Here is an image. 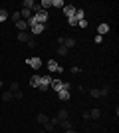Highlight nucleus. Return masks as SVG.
Instances as JSON below:
<instances>
[{"label":"nucleus","instance_id":"nucleus-7","mask_svg":"<svg viewBox=\"0 0 119 133\" xmlns=\"http://www.w3.org/2000/svg\"><path fill=\"white\" fill-rule=\"evenodd\" d=\"M30 28H32V34H42L46 24H34V26H30Z\"/></svg>","mask_w":119,"mask_h":133},{"label":"nucleus","instance_id":"nucleus-3","mask_svg":"<svg viewBox=\"0 0 119 133\" xmlns=\"http://www.w3.org/2000/svg\"><path fill=\"white\" fill-rule=\"evenodd\" d=\"M48 70H50V72H64V68L58 66L56 60H50V62H48Z\"/></svg>","mask_w":119,"mask_h":133},{"label":"nucleus","instance_id":"nucleus-34","mask_svg":"<svg viewBox=\"0 0 119 133\" xmlns=\"http://www.w3.org/2000/svg\"><path fill=\"white\" fill-rule=\"evenodd\" d=\"M66 133H75V131H74V129H66Z\"/></svg>","mask_w":119,"mask_h":133},{"label":"nucleus","instance_id":"nucleus-35","mask_svg":"<svg viewBox=\"0 0 119 133\" xmlns=\"http://www.w3.org/2000/svg\"><path fill=\"white\" fill-rule=\"evenodd\" d=\"M0 89H4V83H2V82H0Z\"/></svg>","mask_w":119,"mask_h":133},{"label":"nucleus","instance_id":"nucleus-9","mask_svg":"<svg viewBox=\"0 0 119 133\" xmlns=\"http://www.w3.org/2000/svg\"><path fill=\"white\" fill-rule=\"evenodd\" d=\"M78 44L74 38H64V48H74V46Z\"/></svg>","mask_w":119,"mask_h":133},{"label":"nucleus","instance_id":"nucleus-18","mask_svg":"<svg viewBox=\"0 0 119 133\" xmlns=\"http://www.w3.org/2000/svg\"><path fill=\"white\" fill-rule=\"evenodd\" d=\"M36 121H38V123H42V125H44V123L48 121V115H44V113H38V117H36Z\"/></svg>","mask_w":119,"mask_h":133},{"label":"nucleus","instance_id":"nucleus-24","mask_svg":"<svg viewBox=\"0 0 119 133\" xmlns=\"http://www.w3.org/2000/svg\"><path fill=\"white\" fill-rule=\"evenodd\" d=\"M6 18H8V12H6L4 8H2V10H0V22H4Z\"/></svg>","mask_w":119,"mask_h":133},{"label":"nucleus","instance_id":"nucleus-16","mask_svg":"<svg viewBox=\"0 0 119 133\" xmlns=\"http://www.w3.org/2000/svg\"><path fill=\"white\" fill-rule=\"evenodd\" d=\"M99 115H101V111H99V109H91L89 111V119H99Z\"/></svg>","mask_w":119,"mask_h":133},{"label":"nucleus","instance_id":"nucleus-15","mask_svg":"<svg viewBox=\"0 0 119 133\" xmlns=\"http://www.w3.org/2000/svg\"><path fill=\"white\" fill-rule=\"evenodd\" d=\"M58 119H60V121H66V119H68V111L66 109H60V113H58Z\"/></svg>","mask_w":119,"mask_h":133},{"label":"nucleus","instance_id":"nucleus-19","mask_svg":"<svg viewBox=\"0 0 119 133\" xmlns=\"http://www.w3.org/2000/svg\"><path fill=\"white\" fill-rule=\"evenodd\" d=\"M2 99H4V101H12V99H14V95H12V91H4V95H2Z\"/></svg>","mask_w":119,"mask_h":133},{"label":"nucleus","instance_id":"nucleus-30","mask_svg":"<svg viewBox=\"0 0 119 133\" xmlns=\"http://www.w3.org/2000/svg\"><path fill=\"white\" fill-rule=\"evenodd\" d=\"M68 22H69V26H78V20H75L74 16H72V18H68Z\"/></svg>","mask_w":119,"mask_h":133},{"label":"nucleus","instance_id":"nucleus-23","mask_svg":"<svg viewBox=\"0 0 119 133\" xmlns=\"http://www.w3.org/2000/svg\"><path fill=\"white\" fill-rule=\"evenodd\" d=\"M54 6H56V8H64L66 4H64L62 0H54V2H52V8H54Z\"/></svg>","mask_w":119,"mask_h":133},{"label":"nucleus","instance_id":"nucleus-13","mask_svg":"<svg viewBox=\"0 0 119 133\" xmlns=\"http://www.w3.org/2000/svg\"><path fill=\"white\" fill-rule=\"evenodd\" d=\"M18 40L26 44V42H28V40H30V34H28V32H20V34H18Z\"/></svg>","mask_w":119,"mask_h":133},{"label":"nucleus","instance_id":"nucleus-8","mask_svg":"<svg viewBox=\"0 0 119 133\" xmlns=\"http://www.w3.org/2000/svg\"><path fill=\"white\" fill-rule=\"evenodd\" d=\"M64 12H66V16H68V18H72V16L75 14V8L68 4V6H64Z\"/></svg>","mask_w":119,"mask_h":133},{"label":"nucleus","instance_id":"nucleus-33","mask_svg":"<svg viewBox=\"0 0 119 133\" xmlns=\"http://www.w3.org/2000/svg\"><path fill=\"white\" fill-rule=\"evenodd\" d=\"M12 95H14L16 99H22V91H16V94H12Z\"/></svg>","mask_w":119,"mask_h":133},{"label":"nucleus","instance_id":"nucleus-20","mask_svg":"<svg viewBox=\"0 0 119 133\" xmlns=\"http://www.w3.org/2000/svg\"><path fill=\"white\" fill-rule=\"evenodd\" d=\"M44 131H46V133H50V131H54V125H52L50 121H46V123H44Z\"/></svg>","mask_w":119,"mask_h":133},{"label":"nucleus","instance_id":"nucleus-31","mask_svg":"<svg viewBox=\"0 0 119 133\" xmlns=\"http://www.w3.org/2000/svg\"><path fill=\"white\" fill-rule=\"evenodd\" d=\"M93 40H95V44H101V42H103V36H95Z\"/></svg>","mask_w":119,"mask_h":133},{"label":"nucleus","instance_id":"nucleus-4","mask_svg":"<svg viewBox=\"0 0 119 133\" xmlns=\"http://www.w3.org/2000/svg\"><path fill=\"white\" fill-rule=\"evenodd\" d=\"M28 66L34 68V70H38V68L42 66V60H40V58H28Z\"/></svg>","mask_w":119,"mask_h":133},{"label":"nucleus","instance_id":"nucleus-2","mask_svg":"<svg viewBox=\"0 0 119 133\" xmlns=\"http://www.w3.org/2000/svg\"><path fill=\"white\" fill-rule=\"evenodd\" d=\"M34 20H36L38 24H46V20H48V12L40 8L38 12H34Z\"/></svg>","mask_w":119,"mask_h":133},{"label":"nucleus","instance_id":"nucleus-27","mask_svg":"<svg viewBox=\"0 0 119 133\" xmlns=\"http://www.w3.org/2000/svg\"><path fill=\"white\" fill-rule=\"evenodd\" d=\"M99 94H101V97H105V95H109V85H105L103 89H99Z\"/></svg>","mask_w":119,"mask_h":133},{"label":"nucleus","instance_id":"nucleus-14","mask_svg":"<svg viewBox=\"0 0 119 133\" xmlns=\"http://www.w3.org/2000/svg\"><path fill=\"white\" fill-rule=\"evenodd\" d=\"M30 85H32V88H38L40 85V76H32V78H30Z\"/></svg>","mask_w":119,"mask_h":133},{"label":"nucleus","instance_id":"nucleus-10","mask_svg":"<svg viewBox=\"0 0 119 133\" xmlns=\"http://www.w3.org/2000/svg\"><path fill=\"white\" fill-rule=\"evenodd\" d=\"M20 16H22V20H24V18H28V20H30V18L34 16V12H32V10H28V8H22V12H20Z\"/></svg>","mask_w":119,"mask_h":133},{"label":"nucleus","instance_id":"nucleus-11","mask_svg":"<svg viewBox=\"0 0 119 133\" xmlns=\"http://www.w3.org/2000/svg\"><path fill=\"white\" fill-rule=\"evenodd\" d=\"M16 28L20 32H26V28H28V22H24V20H18L16 22Z\"/></svg>","mask_w":119,"mask_h":133},{"label":"nucleus","instance_id":"nucleus-22","mask_svg":"<svg viewBox=\"0 0 119 133\" xmlns=\"http://www.w3.org/2000/svg\"><path fill=\"white\" fill-rule=\"evenodd\" d=\"M10 18L14 20V22H18V20H22V16H20V12H12V14H10Z\"/></svg>","mask_w":119,"mask_h":133},{"label":"nucleus","instance_id":"nucleus-21","mask_svg":"<svg viewBox=\"0 0 119 133\" xmlns=\"http://www.w3.org/2000/svg\"><path fill=\"white\" fill-rule=\"evenodd\" d=\"M60 125H62L64 129H72V121H69V119H66V121H60Z\"/></svg>","mask_w":119,"mask_h":133},{"label":"nucleus","instance_id":"nucleus-32","mask_svg":"<svg viewBox=\"0 0 119 133\" xmlns=\"http://www.w3.org/2000/svg\"><path fill=\"white\" fill-rule=\"evenodd\" d=\"M78 26H81V28H85V26H87V22H85V18H83V20H79V22H78Z\"/></svg>","mask_w":119,"mask_h":133},{"label":"nucleus","instance_id":"nucleus-28","mask_svg":"<svg viewBox=\"0 0 119 133\" xmlns=\"http://www.w3.org/2000/svg\"><path fill=\"white\" fill-rule=\"evenodd\" d=\"M26 46H28V48H36V40H34V38H30L28 42H26Z\"/></svg>","mask_w":119,"mask_h":133},{"label":"nucleus","instance_id":"nucleus-5","mask_svg":"<svg viewBox=\"0 0 119 133\" xmlns=\"http://www.w3.org/2000/svg\"><path fill=\"white\" fill-rule=\"evenodd\" d=\"M52 89H54V91H60V89H64V82L62 79H52Z\"/></svg>","mask_w":119,"mask_h":133},{"label":"nucleus","instance_id":"nucleus-6","mask_svg":"<svg viewBox=\"0 0 119 133\" xmlns=\"http://www.w3.org/2000/svg\"><path fill=\"white\" fill-rule=\"evenodd\" d=\"M109 32V24H99V26H97V36H103V34H107Z\"/></svg>","mask_w":119,"mask_h":133},{"label":"nucleus","instance_id":"nucleus-12","mask_svg":"<svg viewBox=\"0 0 119 133\" xmlns=\"http://www.w3.org/2000/svg\"><path fill=\"white\" fill-rule=\"evenodd\" d=\"M40 8L48 12V10H50V8H52V2H50V0H42V2H40Z\"/></svg>","mask_w":119,"mask_h":133},{"label":"nucleus","instance_id":"nucleus-17","mask_svg":"<svg viewBox=\"0 0 119 133\" xmlns=\"http://www.w3.org/2000/svg\"><path fill=\"white\" fill-rule=\"evenodd\" d=\"M10 91H12V94L20 91V83H18V82H12V83H10Z\"/></svg>","mask_w":119,"mask_h":133},{"label":"nucleus","instance_id":"nucleus-1","mask_svg":"<svg viewBox=\"0 0 119 133\" xmlns=\"http://www.w3.org/2000/svg\"><path fill=\"white\" fill-rule=\"evenodd\" d=\"M50 83H52V78H50V76H40V85H38V89H40V91H48V89H50Z\"/></svg>","mask_w":119,"mask_h":133},{"label":"nucleus","instance_id":"nucleus-36","mask_svg":"<svg viewBox=\"0 0 119 133\" xmlns=\"http://www.w3.org/2000/svg\"><path fill=\"white\" fill-rule=\"evenodd\" d=\"M40 133H46V131H44V129H42V131H40Z\"/></svg>","mask_w":119,"mask_h":133},{"label":"nucleus","instance_id":"nucleus-29","mask_svg":"<svg viewBox=\"0 0 119 133\" xmlns=\"http://www.w3.org/2000/svg\"><path fill=\"white\" fill-rule=\"evenodd\" d=\"M48 121H50L54 127H56V125H60V119H58V117H52V119H48Z\"/></svg>","mask_w":119,"mask_h":133},{"label":"nucleus","instance_id":"nucleus-26","mask_svg":"<svg viewBox=\"0 0 119 133\" xmlns=\"http://www.w3.org/2000/svg\"><path fill=\"white\" fill-rule=\"evenodd\" d=\"M58 54H60V56H68V48L60 46V48H58Z\"/></svg>","mask_w":119,"mask_h":133},{"label":"nucleus","instance_id":"nucleus-25","mask_svg":"<svg viewBox=\"0 0 119 133\" xmlns=\"http://www.w3.org/2000/svg\"><path fill=\"white\" fill-rule=\"evenodd\" d=\"M89 94H91V97H101V94H99V89H97V88H93Z\"/></svg>","mask_w":119,"mask_h":133}]
</instances>
